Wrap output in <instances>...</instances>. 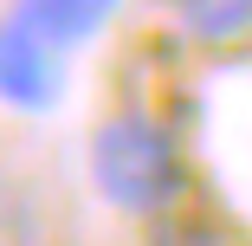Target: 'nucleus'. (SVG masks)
<instances>
[{"label":"nucleus","mask_w":252,"mask_h":246,"mask_svg":"<svg viewBox=\"0 0 252 246\" xmlns=\"http://www.w3.org/2000/svg\"><path fill=\"white\" fill-rule=\"evenodd\" d=\"M0 246H52V227H45V208L32 201V188L0 175Z\"/></svg>","instance_id":"obj_5"},{"label":"nucleus","mask_w":252,"mask_h":246,"mask_svg":"<svg viewBox=\"0 0 252 246\" xmlns=\"http://www.w3.org/2000/svg\"><path fill=\"white\" fill-rule=\"evenodd\" d=\"M162 7L200 45H226V39H246L252 33V0H162Z\"/></svg>","instance_id":"obj_4"},{"label":"nucleus","mask_w":252,"mask_h":246,"mask_svg":"<svg viewBox=\"0 0 252 246\" xmlns=\"http://www.w3.org/2000/svg\"><path fill=\"white\" fill-rule=\"evenodd\" d=\"M0 97L20 110H45L59 97V45H45L26 20H0Z\"/></svg>","instance_id":"obj_2"},{"label":"nucleus","mask_w":252,"mask_h":246,"mask_svg":"<svg viewBox=\"0 0 252 246\" xmlns=\"http://www.w3.org/2000/svg\"><path fill=\"white\" fill-rule=\"evenodd\" d=\"M91 181L104 188V201L123 214H168L188 188L181 149L156 117H110L91 136Z\"/></svg>","instance_id":"obj_1"},{"label":"nucleus","mask_w":252,"mask_h":246,"mask_svg":"<svg viewBox=\"0 0 252 246\" xmlns=\"http://www.w3.org/2000/svg\"><path fill=\"white\" fill-rule=\"evenodd\" d=\"M110 13H117V0H20L13 7V20H26L45 45H59V52L65 45H84Z\"/></svg>","instance_id":"obj_3"}]
</instances>
